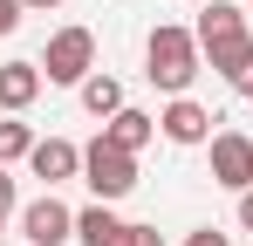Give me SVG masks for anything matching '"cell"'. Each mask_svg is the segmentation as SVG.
<instances>
[{"mask_svg":"<svg viewBox=\"0 0 253 246\" xmlns=\"http://www.w3.org/2000/svg\"><path fill=\"white\" fill-rule=\"evenodd\" d=\"M199 55H206L212 76H226L233 89L253 76V28H247V7H233V0H212L206 14H199Z\"/></svg>","mask_w":253,"mask_h":246,"instance_id":"1","label":"cell"},{"mask_svg":"<svg viewBox=\"0 0 253 246\" xmlns=\"http://www.w3.org/2000/svg\"><path fill=\"white\" fill-rule=\"evenodd\" d=\"M199 69H206L199 35H192V28H178V21H158V28H151V41H144V76H151V89L185 96Z\"/></svg>","mask_w":253,"mask_h":246,"instance_id":"2","label":"cell"},{"mask_svg":"<svg viewBox=\"0 0 253 246\" xmlns=\"http://www.w3.org/2000/svg\"><path fill=\"white\" fill-rule=\"evenodd\" d=\"M83 185H89L103 205L130 199V192H137V158H130V151H117L110 137H96V144H83Z\"/></svg>","mask_w":253,"mask_h":246,"instance_id":"3","label":"cell"},{"mask_svg":"<svg viewBox=\"0 0 253 246\" xmlns=\"http://www.w3.org/2000/svg\"><path fill=\"white\" fill-rule=\"evenodd\" d=\"M42 76L83 89V82L96 76V35H89V28H55V35H48V55H42Z\"/></svg>","mask_w":253,"mask_h":246,"instance_id":"4","label":"cell"},{"mask_svg":"<svg viewBox=\"0 0 253 246\" xmlns=\"http://www.w3.org/2000/svg\"><path fill=\"white\" fill-rule=\"evenodd\" d=\"M212 185H226L233 199L253 185V137H240V130H212Z\"/></svg>","mask_w":253,"mask_h":246,"instance_id":"5","label":"cell"},{"mask_svg":"<svg viewBox=\"0 0 253 246\" xmlns=\"http://www.w3.org/2000/svg\"><path fill=\"white\" fill-rule=\"evenodd\" d=\"M21 240H28V246H62V240H76V212L55 199V192H42L35 205H21Z\"/></svg>","mask_w":253,"mask_h":246,"instance_id":"6","label":"cell"},{"mask_svg":"<svg viewBox=\"0 0 253 246\" xmlns=\"http://www.w3.org/2000/svg\"><path fill=\"white\" fill-rule=\"evenodd\" d=\"M212 110L206 103H192V96H171L165 103V117H158V130H165V144H185V151H192V144H212Z\"/></svg>","mask_w":253,"mask_h":246,"instance_id":"7","label":"cell"},{"mask_svg":"<svg viewBox=\"0 0 253 246\" xmlns=\"http://www.w3.org/2000/svg\"><path fill=\"white\" fill-rule=\"evenodd\" d=\"M28 171H35L48 192H55L62 178H83V151H76L69 137H35V151H28Z\"/></svg>","mask_w":253,"mask_h":246,"instance_id":"8","label":"cell"},{"mask_svg":"<svg viewBox=\"0 0 253 246\" xmlns=\"http://www.w3.org/2000/svg\"><path fill=\"white\" fill-rule=\"evenodd\" d=\"M42 82H48L42 62H0V110H7V117H21V110L42 96Z\"/></svg>","mask_w":253,"mask_h":246,"instance_id":"9","label":"cell"},{"mask_svg":"<svg viewBox=\"0 0 253 246\" xmlns=\"http://www.w3.org/2000/svg\"><path fill=\"white\" fill-rule=\"evenodd\" d=\"M103 137H110V144H117V151H130V158H137V151H144V144H151V137H158V117H144V110H117V117L103 123Z\"/></svg>","mask_w":253,"mask_h":246,"instance_id":"10","label":"cell"},{"mask_svg":"<svg viewBox=\"0 0 253 246\" xmlns=\"http://www.w3.org/2000/svg\"><path fill=\"white\" fill-rule=\"evenodd\" d=\"M124 233H130V226H124V219H117L103 199L76 212V240H83V246H124Z\"/></svg>","mask_w":253,"mask_h":246,"instance_id":"11","label":"cell"},{"mask_svg":"<svg viewBox=\"0 0 253 246\" xmlns=\"http://www.w3.org/2000/svg\"><path fill=\"white\" fill-rule=\"evenodd\" d=\"M83 110L110 123L117 110H124V82H117V76H89V82H83Z\"/></svg>","mask_w":253,"mask_h":246,"instance_id":"12","label":"cell"},{"mask_svg":"<svg viewBox=\"0 0 253 246\" xmlns=\"http://www.w3.org/2000/svg\"><path fill=\"white\" fill-rule=\"evenodd\" d=\"M28 151H35V130H28L21 117H7L0 123V164H21Z\"/></svg>","mask_w":253,"mask_h":246,"instance_id":"13","label":"cell"},{"mask_svg":"<svg viewBox=\"0 0 253 246\" xmlns=\"http://www.w3.org/2000/svg\"><path fill=\"white\" fill-rule=\"evenodd\" d=\"M124 246H165V233H158V226H130Z\"/></svg>","mask_w":253,"mask_h":246,"instance_id":"14","label":"cell"},{"mask_svg":"<svg viewBox=\"0 0 253 246\" xmlns=\"http://www.w3.org/2000/svg\"><path fill=\"white\" fill-rule=\"evenodd\" d=\"M185 246H233V240H226L219 226H199V233H185Z\"/></svg>","mask_w":253,"mask_h":246,"instance_id":"15","label":"cell"},{"mask_svg":"<svg viewBox=\"0 0 253 246\" xmlns=\"http://www.w3.org/2000/svg\"><path fill=\"white\" fill-rule=\"evenodd\" d=\"M21 14H28L21 0H0V35H14V28H21Z\"/></svg>","mask_w":253,"mask_h":246,"instance_id":"16","label":"cell"},{"mask_svg":"<svg viewBox=\"0 0 253 246\" xmlns=\"http://www.w3.org/2000/svg\"><path fill=\"white\" fill-rule=\"evenodd\" d=\"M14 199H21V192H14V178H7V164H0V219L14 212Z\"/></svg>","mask_w":253,"mask_h":246,"instance_id":"17","label":"cell"},{"mask_svg":"<svg viewBox=\"0 0 253 246\" xmlns=\"http://www.w3.org/2000/svg\"><path fill=\"white\" fill-rule=\"evenodd\" d=\"M240 226H247V233H253V185H247V192H240Z\"/></svg>","mask_w":253,"mask_h":246,"instance_id":"18","label":"cell"},{"mask_svg":"<svg viewBox=\"0 0 253 246\" xmlns=\"http://www.w3.org/2000/svg\"><path fill=\"white\" fill-rule=\"evenodd\" d=\"M21 7H28V14H42V7H62V0H21Z\"/></svg>","mask_w":253,"mask_h":246,"instance_id":"19","label":"cell"},{"mask_svg":"<svg viewBox=\"0 0 253 246\" xmlns=\"http://www.w3.org/2000/svg\"><path fill=\"white\" fill-rule=\"evenodd\" d=\"M240 96H247V103H253V76H247V82H240Z\"/></svg>","mask_w":253,"mask_h":246,"instance_id":"20","label":"cell"},{"mask_svg":"<svg viewBox=\"0 0 253 246\" xmlns=\"http://www.w3.org/2000/svg\"><path fill=\"white\" fill-rule=\"evenodd\" d=\"M0 240H7V233H0Z\"/></svg>","mask_w":253,"mask_h":246,"instance_id":"21","label":"cell"},{"mask_svg":"<svg viewBox=\"0 0 253 246\" xmlns=\"http://www.w3.org/2000/svg\"><path fill=\"white\" fill-rule=\"evenodd\" d=\"M247 7H253V0H247Z\"/></svg>","mask_w":253,"mask_h":246,"instance_id":"22","label":"cell"}]
</instances>
